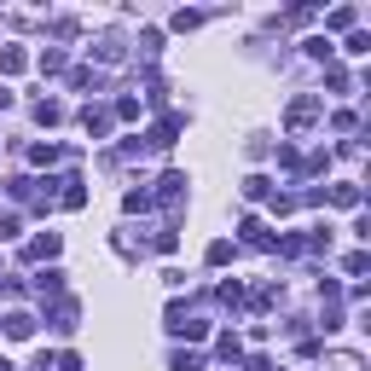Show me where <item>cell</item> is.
I'll return each instance as SVG.
<instances>
[{"mask_svg":"<svg viewBox=\"0 0 371 371\" xmlns=\"http://www.w3.org/2000/svg\"><path fill=\"white\" fill-rule=\"evenodd\" d=\"M238 232H244V244L273 250V232H267V220H261V215H244V220H238Z\"/></svg>","mask_w":371,"mask_h":371,"instance_id":"cell-1","label":"cell"},{"mask_svg":"<svg viewBox=\"0 0 371 371\" xmlns=\"http://www.w3.org/2000/svg\"><path fill=\"white\" fill-rule=\"evenodd\" d=\"M313 116H319V99H313V93H308V99H296V105H290V111H285V128H290V133H296V128H308V122H313Z\"/></svg>","mask_w":371,"mask_h":371,"instance_id":"cell-2","label":"cell"},{"mask_svg":"<svg viewBox=\"0 0 371 371\" xmlns=\"http://www.w3.org/2000/svg\"><path fill=\"white\" fill-rule=\"evenodd\" d=\"M59 250H64L59 232H41V238H29V250H24V255H29V261H53Z\"/></svg>","mask_w":371,"mask_h":371,"instance_id":"cell-3","label":"cell"},{"mask_svg":"<svg viewBox=\"0 0 371 371\" xmlns=\"http://www.w3.org/2000/svg\"><path fill=\"white\" fill-rule=\"evenodd\" d=\"M0 331H6L12 342H29L35 337V313H6V319H0Z\"/></svg>","mask_w":371,"mask_h":371,"instance_id":"cell-4","label":"cell"},{"mask_svg":"<svg viewBox=\"0 0 371 371\" xmlns=\"http://www.w3.org/2000/svg\"><path fill=\"white\" fill-rule=\"evenodd\" d=\"M325 198H331L337 209H360V186H354V180H337V186H331Z\"/></svg>","mask_w":371,"mask_h":371,"instance_id":"cell-5","label":"cell"},{"mask_svg":"<svg viewBox=\"0 0 371 371\" xmlns=\"http://www.w3.org/2000/svg\"><path fill=\"white\" fill-rule=\"evenodd\" d=\"M180 192H186V174H163V180H157V192H151V203H174Z\"/></svg>","mask_w":371,"mask_h":371,"instance_id":"cell-6","label":"cell"},{"mask_svg":"<svg viewBox=\"0 0 371 371\" xmlns=\"http://www.w3.org/2000/svg\"><path fill=\"white\" fill-rule=\"evenodd\" d=\"M35 296H41V302H46V296H64V273H59V267H46V273L35 278Z\"/></svg>","mask_w":371,"mask_h":371,"instance_id":"cell-7","label":"cell"},{"mask_svg":"<svg viewBox=\"0 0 371 371\" xmlns=\"http://www.w3.org/2000/svg\"><path fill=\"white\" fill-rule=\"evenodd\" d=\"M0 70H6V76H24V70H29V53H24V46H0Z\"/></svg>","mask_w":371,"mask_h":371,"instance_id":"cell-8","label":"cell"},{"mask_svg":"<svg viewBox=\"0 0 371 371\" xmlns=\"http://www.w3.org/2000/svg\"><path fill=\"white\" fill-rule=\"evenodd\" d=\"M59 186H64V192H59V203H64V209H81V203H87V192H81V180H76V174H70V180H59Z\"/></svg>","mask_w":371,"mask_h":371,"instance_id":"cell-9","label":"cell"},{"mask_svg":"<svg viewBox=\"0 0 371 371\" xmlns=\"http://www.w3.org/2000/svg\"><path fill=\"white\" fill-rule=\"evenodd\" d=\"M81 128H87L93 139H99V133L111 128V116H105V111H93V105H87V111H81Z\"/></svg>","mask_w":371,"mask_h":371,"instance_id":"cell-10","label":"cell"},{"mask_svg":"<svg viewBox=\"0 0 371 371\" xmlns=\"http://www.w3.org/2000/svg\"><path fill=\"white\" fill-rule=\"evenodd\" d=\"M267 192H273V180H267V174H250V180H244V198H250V203H261Z\"/></svg>","mask_w":371,"mask_h":371,"instance_id":"cell-11","label":"cell"},{"mask_svg":"<svg viewBox=\"0 0 371 371\" xmlns=\"http://www.w3.org/2000/svg\"><path fill=\"white\" fill-rule=\"evenodd\" d=\"M325 29H354V6H331L325 12Z\"/></svg>","mask_w":371,"mask_h":371,"instance_id":"cell-12","label":"cell"},{"mask_svg":"<svg viewBox=\"0 0 371 371\" xmlns=\"http://www.w3.org/2000/svg\"><path fill=\"white\" fill-rule=\"evenodd\" d=\"M59 116H64V105H59V99H41V105H35V122H46V128H53Z\"/></svg>","mask_w":371,"mask_h":371,"instance_id":"cell-13","label":"cell"},{"mask_svg":"<svg viewBox=\"0 0 371 371\" xmlns=\"http://www.w3.org/2000/svg\"><path fill=\"white\" fill-rule=\"evenodd\" d=\"M64 70V53H59V46H46V53H41V76H59Z\"/></svg>","mask_w":371,"mask_h":371,"instance_id":"cell-14","label":"cell"},{"mask_svg":"<svg viewBox=\"0 0 371 371\" xmlns=\"http://www.w3.org/2000/svg\"><path fill=\"white\" fill-rule=\"evenodd\" d=\"M215 354H220V360H232V365H238V354H244V348H238V337H232V331H226V337L215 342Z\"/></svg>","mask_w":371,"mask_h":371,"instance_id":"cell-15","label":"cell"},{"mask_svg":"<svg viewBox=\"0 0 371 371\" xmlns=\"http://www.w3.org/2000/svg\"><path fill=\"white\" fill-rule=\"evenodd\" d=\"M122 209H128V215H139V209H151V192H139V186H133V192L122 198Z\"/></svg>","mask_w":371,"mask_h":371,"instance_id":"cell-16","label":"cell"},{"mask_svg":"<svg viewBox=\"0 0 371 371\" xmlns=\"http://www.w3.org/2000/svg\"><path fill=\"white\" fill-rule=\"evenodd\" d=\"M302 46H308V59H331V53H337V46L325 41V35H313V41H302Z\"/></svg>","mask_w":371,"mask_h":371,"instance_id":"cell-17","label":"cell"},{"mask_svg":"<svg viewBox=\"0 0 371 371\" xmlns=\"http://www.w3.org/2000/svg\"><path fill=\"white\" fill-rule=\"evenodd\" d=\"M226 261H232V244L215 238V244H209V267H226Z\"/></svg>","mask_w":371,"mask_h":371,"instance_id":"cell-18","label":"cell"},{"mask_svg":"<svg viewBox=\"0 0 371 371\" xmlns=\"http://www.w3.org/2000/svg\"><path fill=\"white\" fill-rule=\"evenodd\" d=\"M215 296H220V302H226V308H238V302H244V285H232V278H226V285H220V290H215Z\"/></svg>","mask_w":371,"mask_h":371,"instance_id":"cell-19","label":"cell"},{"mask_svg":"<svg viewBox=\"0 0 371 371\" xmlns=\"http://www.w3.org/2000/svg\"><path fill=\"white\" fill-rule=\"evenodd\" d=\"M59 157H64L59 146H29V163H59Z\"/></svg>","mask_w":371,"mask_h":371,"instance_id":"cell-20","label":"cell"},{"mask_svg":"<svg viewBox=\"0 0 371 371\" xmlns=\"http://www.w3.org/2000/svg\"><path fill=\"white\" fill-rule=\"evenodd\" d=\"M198 24H203V12H174V29H180V35H186V29H198Z\"/></svg>","mask_w":371,"mask_h":371,"instance_id":"cell-21","label":"cell"},{"mask_svg":"<svg viewBox=\"0 0 371 371\" xmlns=\"http://www.w3.org/2000/svg\"><path fill=\"white\" fill-rule=\"evenodd\" d=\"M0 111H12V87H0Z\"/></svg>","mask_w":371,"mask_h":371,"instance_id":"cell-22","label":"cell"},{"mask_svg":"<svg viewBox=\"0 0 371 371\" xmlns=\"http://www.w3.org/2000/svg\"><path fill=\"white\" fill-rule=\"evenodd\" d=\"M0 371H12V360H0Z\"/></svg>","mask_w":371,"mask_h":371,"instance_id":"cell-23","label":"cell"},{"mask_svg":"<svg viewBox=\"0 0 371 371\" xmlns=\"http://www.w3.org/2000/svg\"><path fill=\"white\" fill-rule=\"evenodd\" d=\"M273 371H278V365H273Z\"/></svg>","mask_w":371,"mask_h":371,"instance_id":"cell-24","label":"cell"},{"mask_svg":"<svg viewBox=\"0 0 371 371\" xmlns=\"http://www.w3.org/2000/svg\"><path fill=\"white\" fill-rule=\"evenodd\" d=\"M35 371H41V365H35Z\"/></svg>","mask_w":371,"mask_h":371,"instance_id":"cell-25","label":"cell"}]
</instances>
